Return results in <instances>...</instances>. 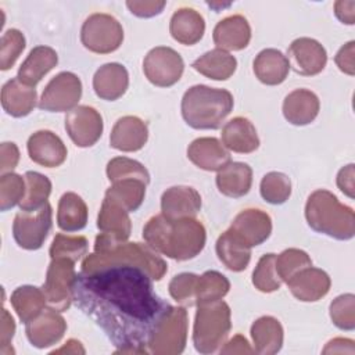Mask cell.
Returning <instances> with one entry per match:
<instances>
[{
    "mask_svg": "<svg viewBox=\"0 0 355 355\" xmlns=\"http://www.w3.org/2000/svg\"><path fill=\"white\" fill-rule=\"evenodd\" d=\"M148 137L146 123L137 116H123L116 121L111 130L110 144L119 151H137L143 148Z\"/></svg>",
    "mask_w": 355,
    "mask_h": 355,
    "instance_id": "44dd1931",
    "label": "cell"
},
{
    "mask_svg": "<svg viewBox=\"0 0 355 355\" xmlns=\"http://www.w3.org/2000/svg\"><path fill=\"white\" fill-rule=\"evenodd\" d=\"M216 254L219 261L233 272H241L247 268L251 258V248L244 244L234 233L226 230L216 241Z\"/></svg>",
    "mask_w": 355,
    "mask_h": 355,
    "instance_id": "836d02e7",
    "label": "cell"
},
{
    "mask_svg": "<svg viewBox=\"0 0 355 355\" xmlns=\"http://www.w3.org/2000/svg\"><path fill=\"white\" fill-rule=\"evenodd\" d=\"M198 277L194 273L176 275L169 283V294L172 298L183 305L197 304V284Z\"/></svg>",
    "mask_w": 355,
    "mask_h": 355,
    "instance_id": "bcb514c9",
    "label": "cell"
},
{
    "mask_svg": "<svg viewBox=\"0 0 355 355\" xmlns=\"http://www.w3.org/2000/svg\"><path fill=\"white\" fill-rule=\"evenodd\" d=\"M255 352L248 341L240 336V334H236L229 343H226V345L223 348H220V354H252Z\"/></svg>",
    "mask_w": 355,
    "mask_h": 355,
    "instance_id": "11a10c76",
    "label": "cell"
},
{
    "mask_svg": "<svg viewBox=\"0 0 355 355\" xmlns=\"http://www.w3.org/2000/svg\"><path fill=\"white\" fill-rule=\"evenodd\" d=\"M97 227L101 233L118 241H126L130 236V219L128 211L116 201L105 197L100 208Z\"/></svg>",
    "mask_w": 355,
    "mask_h": 355,
    "instance_id": "f1b7e54d",
    "label": "cell"
},
{
    "mask_svg": "<svg viewBox=\"0 0 355 355\" xmlns=\"http://www.w3.org/2000/svg\"><path fill=\"white\" fill-rule=\"evenodd\" d=\"M0 169L1 172L7 169H14L19 159V151L15 143H3L0 148Z\"/></svg>",
    "mask_w": 355,
    "mask_h": 355,
    "instance_id": "816d5d0a",
    "label": "cell"
},
{
    "mask_svg": "<svg viewBox=\"0 0 355 355\" xmlns=\"http://www.w3.org/2000/svg\"><path fill=\"white\" fill-rule=\"evenodd\" d=\"M251 39L248 21L241 15H230L218 22L214 29V42L218 49L241 50L245 49Z\"/></svg>",
    "mask_w": 355,
    "mask_h": 355,
    "instance_id": "d4e9b609",
    "label": "cell"
},
{
    "mask_svg": "<svg viewBox=\"0 0 355 355\" xmlns=\"http://www.w3.org/2000/svg\"><path fill=\"white\" fill-rule=\"evenodd\" d=\"M25 183H26V193L22 201L19 202L21 211H35L43 207L47 202V198L51 193V182L47 176L28 171L25 173Z\"/></svg>",
    "mask_w": 355,
    "mask_h": 355,
    "instance_id": "74e56055",
    "label": "cell"
},
{
    "mask_svg": "<svg viewBox=\"0 0 355 355\" xmlns=\"http://www.w3.org/2000/svg\"><path fill=\"white\" fill-rule=\"evenodd\" d=\"M252 183V169L243 162H229L218 171L216 186L227 197L239 198L245 196Z\"/></svg>",
    "mask_w": 355,
    "mask_h": 355,
    "instance_id": "f546056e",
    "label": "cell"
},
{
    "mask_svg": "<svg viewBox=\"0 0 355 355\" xmlns=\"http://www.w3.org/2000/svg\"><path fill=\"white\" fill-rule=\"evenodd\" d=\"M107 176L112 183L123 179H139L146 184L150 182L147 169L140 162L126 157H116L111 159L107 165Z\"/></svg>",
    "mask_w": 355,
    "mask_h": 355,
    "instance_id": "b9f144b4",
    "label": "cell"
},
{
    "mask_svg": "<svg viewBox=\"0 0 355 355\" xmlns=\"http://www.w3.org/2000/svg\"><path fill=\"white\" fill-rule=\"evenodd\" d=\"M355 297L354 294L338 295L330 304V318L333 323L341 330L355 329Z\"/></svg>",
    "mask_w": 355,
    "mask_h": 355,
    "instance_id": "7dc6e473",
    "label": "cell"
},
{
    "mask_svg": "<svg viewBox=\"0 0 355 355\" xmlns=\"http://www.w3.org/2000/svg\"><path fill=\"white\" fill-rule=\"evenodd\" d=\"M65 129L78 147H90L101 137L103 118L93 107L79 105L67 114Z\"/></svg>",
    "mask_w": 355,
    "mask_h": 355,
    "instance_id": "4fadbf2b",
    "label": "cell"
},
{
    "mask_svg": "<svg viewBox=\"0 0 355 355\" xmlns=\"http://www.w3.org/2000/svg\"><path fill=\"white\" fill-rule=\"evenodd\" d=\"M143 239L157 252L172 259L186 261L197 257L205 245V229L194 218L169 219L153 216L143 229Z\"/></svg>",
    "mask_w": 355,
    "mask_h": 355,
    "instance_id": "7a4b0ae2",
    "label": "cell"
},
{
    "mask_svg": "<svg viewBox=\"0 0 355 355\" xmlns=\"http://www.w3.org/2000/svg\"><path fill=\"white\" fill-rule=\"evenodd\" d=\"M111 263H135L144 268L153 280H161L166 272V263L148 244L122 243L104 233L96 237L94 254L82 262V270H92Z\"/></svg>",
    "mask_w": 355,
    "mask_h": 355,
    "instance_id": "3957f363",
    "label": "cell"
},
{
    "mask_svg": "<svg viewBox=\"0 0 355 355\" xmlns=\"http://www.w3.org/2000/svg\"><path fill=\"white\" fill-rule=\"evenodd\" d=\"M319 98L308 89H295L283 101L284 118L295 126L311 123L319 114Z\"/></svg>",
    "mask_w": 355,
    "mask_h": 355,
    "instance_id": "7402d4cb",
    "label": "cell"
},
{
    "mask_svg": "<svg viewBox=\"0 0 355 355\" xmlns=\"http://www.w3.org/2000/svg\"><path fill=\"white\" fill-rule=\"evenodd\" d=\"M169 31L176 42L191 46L201 40L205 31V22L196 10L180 8L172 15Z\"/></svg>",
    "mask_w": 355,
    "mask_h": 355,
    "instance_id": "4dcf8cb0",
    "label": "cell"
},
{
    "mask_svg": "<svg viewBox=\"0 0 355 355\" xmlns=\"http://www.w3.org/2000/svg\"><path fill=\"white\" fill-rule=\"evenodd\" d=\"M186 337L187 311L184 308H173L150 341L148 351L159 355L182 354L186 347Z\"/></svg>",
    "mask_w": 355,
    "mask_h": 355,
    "instance_id": "7c38bea8",
    "label": "cell"
},
{
    "mask_svg": "<svg viewBox=\"0 0 355 355\" xmlns=\"http://www.w3.org/2000/svg\"><path fill=\"white\" fill-rule=\"evenodd\" d=\"M308 225L318 233L337 240H349L355 234V216L352 208L341 204L327 190L313 191L305 205Z\"/></svg>",
    "mask_w": 355,
    "mask_h": 355,
    "instance_id": "5b68a950",
    "label": "cell"
},
{
    "mask_svg": "<svg viewBox=\"0 0 355 355\" xmlns=\"http://www.w3.org/2000/svg\"><path fill=\"white\" fill-rule=\"evenodd\" d=\"M191 67L209 79L226 80L234 73L237 60L230 53L216 47L198 57Z\"/></svg>",
    "mask_w": 355,
    "mask_h": 355,
    "instance_id": "d6a6232c",
    "label": "cell"
},
{
    "mask_svg": "<svg viewBox=\"0 0 355 355\" xmlns=\"http://www.w3.org/2000/svg\"><path fill=\"white\" fill-rule=\"evenodd\" d=\"M87 251V240L83 236H65L58 233L50 247V257L67 258L76 262Z\"/></svg>",
    "mask_w": 355,
    "mask_h": 355,
    "instance_id": "7bdbcfd3",
    "label": "cell"
},
{
    "mask_svg": "<svg viewBox=\"0 0 355 355\" xmlns=\"http://www.w3.org/2000/svg\"><path fill=\"white\" fill-rule=\"evenodd\" d=\"M286 283L293 295L304 302L320 300L329 293L330 288L329 275L322 269L312 268V265L298 270Z\"/></svg>",
    "mask_w": 355,
    "mask_h": 355,
    "instance_id": "e0dca14e",
    "label": "cell"
},
{
    "mask_svg": "<svg viewBox=\"0 0 355 355\" xmlns=\"http://www.w3.org/2000/svg\"><path fill=\"white\" fill-rule=\"evenodd\" d=\"M36 89L24 85L18 78L10 79L1 89L3 110L15 118L26 116L36 105Z\"/></svg>",
    "mask_w": 355,
    "mask_h": 355,
    "instance_id": "484cf974",
    "label": "cell"
},
{
    "mask_svg": "<svg viewBox=\"0 0 355 355\" xmlns=\"http://www.w3.org/2000/svg\"><path fill=\"white\" fill-rule=\"evenodd\" d=\"M230 288L229 280L216 270H207L198 277L197 305L222 300Z\"/></svg>",
    "mask_w": 355,
    "mask_h": 355,
    "instance_id": "f35d334b",
    "label": "cell"
},
{
    "mask_svg": "<svg viewBox=\"0 0 355 355\" xmlns=\"http://www.w3.org/2000/svg\"><path fill=\"white\" fill-rule=\"evenodd\" d=\"M80 40L87 50L97 54H108L119 49L123 40V29L121 24L108 14H92L83 22Z\"/></svg>",
    "mask_w": 355,
    "mask_h": 355,
    "instance_id": "52a82bcc",
    "label": "cell"
},
{
    "mask_svg": "<svg viewBox=\"0 0 355 355\" xmlns=\"http://www.w3.org/2000/svg\"><path fill=\"white\" fill-rule=\"evenodd\" d=\"M354 44L355 42L351 40L347 44H344L338 53L336 54V64L338 69L347 75H354L355 73V67H354Z\"/></svg>",
    "mask_w": 355,
    "mask_h": 355,
    "instance_id": "f907efd6",
    "label": "cell"
},
{
    "mask_svg": "<svg viewBox=\"0 0 355 355\" xmlns=\"http://www.w3.org/2000/svg\"><path fill=\"white\" fill-rule=\"evenodd\" d=\"M146 183L139 179H123L114 182L105 191V197L116 201L128 212H135L143 202Z\"/></svg>",
    "mask_w": 355,
    "mask_h": 355,
    "instance_id": "8d00e7d4",
    "label": "cell"
},
{
    "mask_svg": "<svg viewBox=\"0 0 355 355\" xmlns=\"http://www.w3.org/2000/svg\"><path fill=\"white\" fill-rule=\"evenodd\" d=\"M129 86V75L123 65L108 62L100 67L93 76V89L97 97L114 101L125 94Z\"/></svg>",
    "mask_w": 355,
    "mask_h": 355,
    "instance_id": "ffe728a7",
    "label": "cell"
},
{
    "mask_svg": "<svg viewBox=\"0 0 355 355\" xmlns=\"http://www.w3.org/2000/svg\"><path fill=\"white\" fill-rule=\"evenodd\" d=\"M261 196L269 204H283L291 194V183L282 172H269L261 180Z\"/></svg>",
    "mask_w": 355,
    "mask_h": 355,
    "instance_id": "60d3db41",
    "label": "cell"
},
{
    "mask_svg": "<svg viewBox=\"0 0 355 355\" xmlns=\"http://www.w3.org/2000/svg\"><path fill=\"white\" fill-rule=\"evenodd\" d=\"M252 284L262 293H272L280 288L282 279L276 270V254L261 257L252 273Z\"/></svg>",
    "mask_w": 355,
    "mask_h": 355,
    "instance_id": "ab89813d",
    "label": "cell"
},
{
    "mask_svg": "<svg viewBox=\"0 0 355 355\" xmlns=\"http://www.w3.org/2000/svg\"><path fill=\"white\" fill-rule=\"evenodd\" d=\"M73 263L67 258H54L47 269L42 290L50 308L58 312L67 311L72 301V284L76 276Z\"/></svg>",
    "mask_w": 355,
    "mask_h": 355,
    "instance_id": "9c48e42d",
    "label": "cell"
},
{
    "mask_svg": "<svg viewBox=\"0 0 355 355\" xmlns=\"http://www.w3.org/2000/svg\"><path fill=\"white\" fill-rule=\"evenodd\" d=\"M287 60L290 68L302 76H313L323 71L327 62L324 47L315 39L300 37L295 39L288 50Z\"/></svg>",
    "mask_w": 355,
    "mask_h": 355,
    "instance_id": "5bb4252c",
    "label": "cell"
},
{
    "mask_svg": "<svg viewBox=\"0 0 355 355\" xmlns=\"http://www.w3.org/2000/svg\"><path fill=\"white\" fill-rule=\"evenodd\" d=\"M165 1H126V6L129 7L130 12L141 18L158 15L165 7Z\"/></svg>",
    "mask_w": 355,
    "mask_h": 355,
    "instance_id": "681fc988",
    "label": "cell"
},
{
    "mask_svg": "<svg viewBox=\"0 0 355 355\" xmlns=\"http://www.w3.org/2000/svg\"><path fill=\"white\" fill-rule=\"evenodd\" d=\"M254 351L261 355H273L282 349L283 327L272 316H262L251 326Z\"/></svg>",
    "mask_w": 355,
    "mask_h": 355,
    "instance_id": "1f68e13d",
    "label": "cell"
},
{
    "mask_svg": "<svg viewBox=\"0 0 355 355\" xmlns=\"http://www.w3.org/2000/svg\"><path fill=\"white\" fill-rule=\"evenodd\" d=\"M58 62L57 53L49 46H36L18 69L17 78L26 86L35 87L42 78Z\"/></svg>",
    "mask_w": 355,
    "mask_h": 355,
    "instance_id": "4316f807",
    "label": "cell"
},
{
    "mask_svg": "<svg viewBox=\"0 0 355 355\" xmlns=\"http://www.w3.org/2000/svg\"><path fill=\"white\" fill-rule=\"evenodd\" d=\"M87 223L86 202L76 193H64L58 201L57 225L61 230L72 233L82 230Z\"/></svg>",
    "mask_w": 355,
    "mask_h": 355,
    "instance_id": "e575fe53",
    "label": "cell"
},
{
    "mask_svg": "<svg viewBox=\"0 0 355 355\" xmlns=\"http://www.w3.org/2000/svg\"><path fill=\"white\" fill-rule=\"evenodd\" d=\"M67 330V323L58 311L49 308L26 323L25 331L29 343L36 348L57 344Z\"/></svg>",
    "mask_w": 355,
    "mask_h": 355,
    "instance_id": "9a60e30c",
    "label": "cell"
},
{
    "mask_svg": "<svg viewBox=\"0 0 355 355\" xmlns=\"http://www.w3.org/2000/svg\"><path fill=\"white\" fill-rule=\"evenodd\" d=\"M25 49V37L18 29H8L1 36L0 43V68L3 71L10 69L19 54Z\"/></svg>",
    "mask_w": 355,
    "mask_h": 355,
    "instance_id": "c3c4849f",
    "label": "cell"
},
{
    "mask_svg": "<svg viewBox=\"0 0 355 355\" xmlns=\"http://www.w3.org/2000/svg\"><path fill=\"white\" fill-rule=\"evenodd\" d=\"M222 144L233 153L248 154L259 147V137L250 119L236 116L223 126Z\"/></svg>",
    "mask_w": 355,
    "mask_h": 355,
    "instance_id": "603a6c76",
    "label": "cell"
},
{
    "mask_svg": "<svg viewBox=\"0 0 355 355\" xmlns=\"http://www.w3.org/2000/svg\"><path fill=\"white\" fill-rule=\"evenodd\" d=\"M26 193L25 178L17 173H4L0 179V209L4 212L22 201Z\"/></svg>",
    "mask_w": 355,
    "mask_h": 355,
    "instance_id": "ee69618b",
    "label": "cell"
},
{
    "mask_svg": "<svg viewBox=\"0 0 355 355\" xmlns=\"http://www.w3.org/2000/svg\"><path fill=\"white\" fill-rule=\"evenodd\" d=\"M75 343H76V340H69V341L67 343V345H64L62 348H60V349H57V351H54V352H57V354H60V352H67V354H69V352H72V354L79 352V354H85V349H83V347H82L80 344L72 348V345H73Z\"/></svg>",
    "mask_w": 355,
    "mask_h": 355,
    "instance_id": "6f0895ef",
    "label": "cell"
},
{
    "mask_svg": "<svg viewBox=\"0 0 355 355\" xmlns=\"http://www.w3.org/2000/svg\"><path fill=\"white\" fill-rule=\"evenodd\" d=\"M82 96V82L72 72H60L44 87L39 108L49 112H64L76 108Z\"/></svg>",
    "mask_w": 355,
    "mask_h": 355,
    "instance_id": "8fae6325",
    "label": "cell"
},
{
    "mask_svg": "<svg viewBox=\"0 0 355 355\" xmlns=\"http://www.w3.org/2000/svg\"><path fill=\"white\" fill-rule=\"evenodd\" d=\"M337 186L344 194H347L349 198H354V164H349L340 169L337 175Z\"/></svg>",
    "mask_w": 355,
    "mask_h": 355,
    "instance_id": "f5cc1de1",
    "label": "cell"
},
{
    "mask_svg": "<svg viewBox=\"0 0 355 355\" xmlns=\"http://www.w3.org/2000/svg\"><path fill=\"white\" fill-rule=\"evenodd\" d=\"M229 230L251 248L268 240L272 233V220L261 209H245L234 218Z\"/></svg>",
    "mask_w": 355,
    "mask_h": 355,
    "instance_id": "2e32d148",
    "label": "cell"
},
{
    "mask_svg": "<svg viewBox=\"0 0 355 355\" xmlns=\"http://www.w3.org/2000/svg\"><path fill=\"white\" fill-rule=\"evenodd\" d=\"M189 159L204 171H220L230 161V154L215 137L196 139L187 148Z\"/></svg>",
    "mask_w": 355,
    "mask_h": 355,
    "instance_id": "cb8c5ba5",
    "label": "cell"
},
{
    "mask_svg": "<svg viewBox=\"0 0 355 355\" xmlns=\"http://www.w3.org/2000/svg\"><path fill=\"white\" fill-rule=\"evenodd\" d=\"M162 215L169 219L194 218L201 209V196L189 186H173L161 197Z\"/></svg>",
    "mask_w": 355,
    "mask_h": 355,
    "instance_id": "d6986e66",
    "label": "cell"
},
{
    "mask_svg": "<svg viewBox=\"0 0 355 355\" xmlns=\"http://www.w3.org/2000/svg\"><path fill=\"white\" fill-rule=\"evenodd\" d=\"M72 301L123 354L150 352V341L173 309L155 294L148 272L135 263L80 270Z\"/></svg>",
    "mask_w": 355,
    "mask_h": 355,
    "instance_id": "6da1fadb",
    "label": "cell"
},
{
    "mask_svg": "<svg viewBox=\"0 0 355 355\" xmlns=\"http://www.w3.org/2000/svg\"><path fill=\"white\" fill-rule=\"evenodd\" d=\"M180 108L193 129H218L233 110V96L226 89L196 85L183 94Z\"/></svg>",
    "mask_w": 355,
    "mask_h": 355,
    "instance_id": "277c9868",
    "label": "cell"
},
{
    "mask_svg": "<svg viewBox=\"0 0 355 355\" xmlns=\"http://www.w3.org/2000/svg\"><path fill=\"white\" fill-rule=\"evenodd\" d=\"M15 331V323L12 316L8 313L6 308L1 309V334H0V343H1V351L6 349V347L10 344L12 336Z\"/></svg>",
    "mask_w": 355,
    "mask_h": 355,
    "instance_id": "db71d44e",
    "label": "cell"
},
{
    "mask_svg": "<svg viewBox=\"0 0 355 355\" xmlns=\"http://www.w3.org/2000/svg\"><path fill=\"white\" fill-rule=\"evenodd\" d=\"M183 69L184 62L180 54L166 46L151 49L143 61L146 78L158 87L173 86L182 78Z\"/></svg>",
    "mask_w": 355,
    "mask_h": 355,
    "instance_id": "30bf717a",
    "label": "cell"
},
{
    "mask_svg": "<svg viewBox=\"0 0 355 355\" xmlns=\"http://www.w3.org/2000/svg\"><path fill=\"white\" fill-rule=\"evenodd\" d=\"M28 153L33 162L46 168H55L65 161L68 151L55 133L39 130L29 137Z\"/></svg>",
    "mask_w": 355,
    "mask_h": 355,
    "instance_id": "ac0fdd59",
    "label": "cell"
},
{
    "mask_svg": "<svg viewBox=\"0 0 355 355\" xmlns=\"http://www.w3.org/2000/svg\"><path fill=\"white\" fill-rule=\"evenodd\" d=\"M290 71L287 57L276 49L262 50L254 60V73L268 86H276L286 80Z\"/></svg>",
    "mask_w": 355,
    "mask_h": 355,
    "instance_id": "83f0119b",
    "label": "cell"
},
{
    "mask_svg": "<svg viewBox=\"0 0 355 355\" xmlns=\"http://www.w3.org/2000/svg\"><path fill=\"white\" fill-rule=\"evenodd\" d=\"M230 308L222 301L198 304L196 313L193 343L200 354L215 352L230 331Z\"/></svg>",
    "mask_w": 355,
    "mask_h": 355,
    "instance_id": "8992f818",
    "label": "cell"
},
{
    "mask_svg": "<svg viewBox=\"0 0 355 355\" xmlns=\"http://www.w3.org/2000/svg\"><path fill=\"white\" fill-rule=\"evenodd\" d=\"M354 341L349 338H334L329 341L323 349V354H354Z\"/></svg>",
    "mask_w": 355,
    "mask_h": 355,
    "instance_id": "9f6ffc18",
    "label": "cell"
},
{
    "mask_svg": "<svg viewBox=\"0 0 355 355\" xmlns=\"http://www.w3.org/2000/svg\"><path fill=\"white\" fill-rule=\"evenodd\" d=\"M53 209L49 202L35 211H19L12 223V236L25 250H37L43 245L51 229Z\"/></svg>",
    "mask_w": 355,
    "mask_h": 355,
    "instance_id": "ba28073f",
    "label": "cell"
},
{
    "mask_svg": "<svg viewBox=\"0 0 355 355\" xmlns=\"http://www.w3.org/2000/svg\"><path fill=\"white\" fill-rule=\"evenodd\" d=\"M312 259L309 255L298 248L284 250L280 255H276V270L282 282H287L298 270L311 266Z\"/></svg>",
    "mask_w": 355,
    "mask_h": 355,
    "instance_id": "f6af8a7d",
    "label": "cell"
},
{
    "mask_svg": "<svg viewBox=\"0 0 355 355\" xmlns=\"http://www.w3.org/2000/svg\"><path fill=\"white\" fill-rule=\"evenodd\" d=\"M46 295L35 286H21L11 294V304L22 323H28L44 311Z\"/></svg>",
    "mask_w": 355,
    "mask_h": 355,
    "instance_id": "d590c367",
    "label": "cell"
}]
</instances>
